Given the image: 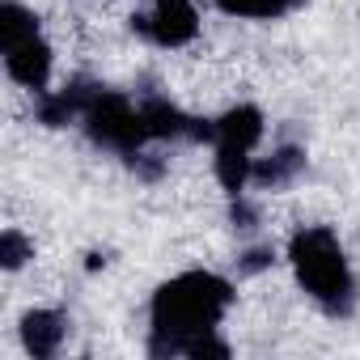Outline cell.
<instances>
[{
  "instance_id": "cell-11",
  "label": "cell",
  "mask_w": 360,
  "mask_h": 360,
  "mask_svg": "<svg viewBox=\"0 0 360 360\" xmlns=\"http://www.w3.org/2000/svg\"><path fill=\"white\" fill-rule=\"evenodd\" d=\"M30 259H34V242L22 229H5V233H0V267H5V271H22Z\"/></svg>"
},
{
  "instance_id": "cell-9",
  "label": "cell",
  "mask_w": 360,
  "mask_h": 360,
  "mask_svg": "<svg viewBox=\"0 0 360 360\" xmlns=\"http://www.w3.org/2000/svg\"><path fill=\"white\" fill-rule=\"evenodd\" d=\"M98 89H102L98 81L77 77V81H68L64 89L43 94V98H39V123H47V127H68V123H81V115H85V106L94 102V94H98Z\"/></svg>"
},
{
  "instance_id": "cell-5",
  "label": "cell",
  "mask_w": 360,
  "mask_h": 360,
  "mask_svg": "<svg viewBox=\"0 0 360 360\" xmlns=\"http://www.w3.org/2000/svg\"><path fill=\"white\" fill-rule=\"evenodd\" d=\"M131 30L153 47H187L200 34V9L195 0H148V9L131 13Z\"/></svg>"
},
{
  "instance_id": "cell-10",
  "label": "cell",
  "mask_w": 360,
  "mask_h": 360,
  "mask_svg": "<svg viewBox=\"0 0 360 360\" xmlns=\"http://www.w3.org/2000/svg\"><path fill=\"white\" fill-rule=\"evenodd\" d=\"M225 18H246V22H276L292 13L301 0H212Z\"/></svg>"
},
{
  "instance_id": "cell-7",
  "label": "cell",
  "mask_w": 360,
  "mask_h": 360,
  "mask_svg": "<svg viewBox=\"0 0 360 360\" xmlns=\"http://www.w3.org/2000/svg\"><path fill=\"white\" fill-rule=\"evenodd\" d=\"M18 330H22V347H26L34 360H51V356H60V347L68 343L72 318H68L64 309H26Z\"/></svg>"
},
{
  "instance_id": "cell-12",
  "label": "cell",
  "mask_w": 360,
  "mask_h": 360,
  "mask_svg": "<svg viewBox=\"0 0 360 360\" xmlns=\"http://www.w3.org/2000/svg\"><path fill=\"white\" fill-rule=\"evenodd\" d=\"M276 263V250L271 246H250L238 255V276H259V271H271Z\"/></svg>"
},
{
  "instance_id": "cell-3",
  "label": "cell",
  "mask_w": 360,
  "mask_h": 360,
  "mask_svg": "<svg viewBox=\"0 0 360 360\" xmlns=\"http://www.w3.org/2000/svg\"><path fill=\"white\" fill-rule=\"evenodd\" d=\"M0 56H5V72L13 85L30 94H51V72H56V51L43 34V22L34 9L22 0H5L0 5Z\"/></svg>"
},
{
  "instance_id": "cell-8",
  "label": "cell",
  "mask_w": 360,
  "mask_h": 360,
  "mask_svg": "<svg viewBox=\"0 0 360 360\" xmlns=\"http://www.w3.org/2000/svg\"><path fill=\"white\" fill-rule=\"evenodd\" d=\"M305 165H309V157H305L301 144H280L267 157H255L250 187H259V191H284V187H292L297 178L305 174Z\"/></svg>"
},
{
  "instance_id": "cell-1",
  "label": "cell",
  "mask_w": 360,
  "mask_h": 360,
  "mask_svg": "<svg viewBox=\"0 0 360 360\" xmlns=\"http://www.w3.org/2000/svg\"><path fill=\"white\" fill-rule=\"evenodd\" d=\"M233 301H238L233 280L217 271H200V267L178 271L148 301V356L157 360L191 356L200 339L221 330Z\"/></svg>"
},
{
  "instance_id": "cell-13",
  "label": "cell",
  "mask_w": 360,
  "mask_h": 360,
  "mask_svg": "<svg viewBox=\"0 0 360 360\" xmlns=\"http://www.w3.org/2000/svg\"><path fill=\"white\" fill-rule=\"evenodd\" d=\"M229 221H233V229H242V233H250V229L259 225V212L250 208V200H246V191H242V195H233V208H229Z\"/></svg>"
},
{
  "instance_id": "cell-6",
  "label": "cell",
  "mask_w": 360,
  "mask_h": 360,
  "mask_svg": "<svg viewBox=\"0 0 360 360\" xmlns=\"http://www.w3.org/2000/svg\"><path fill=\"white\" fill-rule=\"evenodd\" d=\"M267 136V119L255 102H238L225 115L212 119V148H242V153H259Z\"/></svg>"
},
{
  "instance_id": "cell-2",
  "label": "cell",
  "mask_w": 360,
  "mask_h": 360,
  "mask_svg": "<svg viewBox=\"0 0 360 360\" xmlns=\"http://www.w3.org/2000/svg\"><path fill=\"white\" fill-rule=\"evenodd\" d=\"M288 267H292L301 292L326 318L356 314V271H352V259L330 225H301L288 238Z\"/></svg>"
},
{
  "instance_id": "cell-4",
  "label": "cell",
  "mask_w": 360,
  "mask_h": 360,
  "mask_svg": "<svg viewBox=\"0 0 360 360\" xmlns=\"http://www.w3.org/2000/svg\"><path fill=\"white\" fill-rule=\"evenodd\" d=\"M81 127H85V136H89L98 148L119 153L123 161H131V157L144 153V144H148V127H144L140 102H131L127 94L106 89V85H102V89L94 94V102L85 106Z\"/></svg>"
}]
</instances>
